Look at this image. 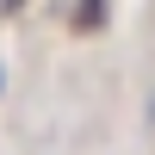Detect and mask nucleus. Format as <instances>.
Segmentation results:
<instances>
[{
	"mask_svg": "<svg viewBox=\"0 0 155 155\" xmlns=\"http://www.w3.org/2000/svg\"><path fill=\"white\" fill-rule=\"evenodd\" d=\"M99 19H106V0H81L74 25H81V31H99Z\"/></svg>",
	"mask_w": 155,
	"mask_h": 155,
	"instance_id": "nucleus-1",
	"label": "nucleus"
},
{
	"mask_svg": "<svg viewBox=\"0 0 155 155\" xmlns=\"http://www.w3.org/2000/svg\"><path fill=\"white\" fill-rule=\"evenodd\" d=\"M12 6H19V0H6V12H12Z\"/></svg>",
	"mask_w": 155,
	"mask_h": 155,
	"instance_id": "nucleus-2",
	"label": "nucleus"
}]
</instances>
